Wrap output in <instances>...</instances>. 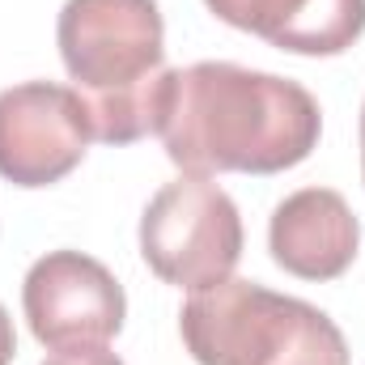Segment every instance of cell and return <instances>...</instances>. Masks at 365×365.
<instances>
[{"label":"cell","mask_w":365,"mask_h":365,"mask_svg":"<svg viewBox=\"0 0 365 365\" xmlns=\"http://www.w3.org/2000/svg\"><path fill=\"white\" fill-rule=\"evenodd\" d=\"M158 136L166 158L191 179L280 175L319 149L323 110L289 77L200 60L166 73Z\"/></svg>","instance_id":"6da1fadb"},{"label":"cell","mask_w":365,"mask_h":365,"mask_svg":"<svg viewBox=\"0 0 365 365\" xmlns=\"http://www.w3.org/2000/svg\"><path fill=\"white\" fill-rule=\"evenodd\" d=\"M56 43L90 110L93 140L136 145L158 132L170 73L158 0H64Z\"/></svg>","instance_id":"7a4b0ae2"},{"label":"cell","mask_w":365,"mask_h":365,"mask_svg":"<svg viewBox=\"0 0 365 365\" xmlns=\"http://www.w3.org/2000/svg\"><path fill=\"white\" fill-rule=\"evenodd\" d=\"M182 349L195 365H349V340L319 306L225 276L191 289L179 310Z\"/></svg>","instance_id":"3957f363"},{"label":"cell","mask_w":365,"mask_h":365,"mask_svg":"<svg viewBox=\"0 0 365 365\" xmlns=\"http://www.w3.org/2000/svg\"><path fill=\"white\" fill-rule=\"evenodd\" d=\"M238 204L208 179L166 182L140 212V255L149 272L175 289H204L234 276L242 259Z\"/></svg>","instance_id":"277c9868"},{"label":"cell","mask_w":365,"mask_h":365,"mask_svg":"<svg viewBox=\"0 0 365 365\" xmlns=\"http://www.w3.org/2000/svg\"><path fill=\"white\" fill-rule=\"evenodd\" d=\"M21 310L34 340L51 353L106 349L128 319L123 284L81 251H47L21 280Z\"/></svg>","instance_id":"5b68a950"},{"label":"cell","mask_w":365,"mask_h":365,"mask_svg":"<svg viewBox=\"0 0 365 365\" xmlns=\"http://www.w3.org/2000/svg\"><path fill=\"white\" fill-rule=\"evenodd\" d=\"M90 110L73 86L21 81L0 90V179L13 187H51L90 153Z\"/></svg>","instance_id":"8992f818"},{"label":"cell","mask_w":365,"mask_h":365,"mask_svg":"<svg viewBox=\"0 0 365 365\" xmlns=\"http://www.w3.org/2000/svg\"><path fill=\"white\" fill-rule=\"evenodd\" d=\"M361 221L331 187H302L284 195L268 221V251L276 268L297 280H336L353 268Z\"/></svg>","instance_id":"52a82bcc"},{"label":"cell","mask_w":365,"mask_h":365,"mask_svg":"<svg viewBox=\"0 0 365 365\" xmlns=\"http://www.w3.org/2000/svg\"><path fill=\"white\" fill-rule=\"evenodd\" d=\"M208 13L293 56H344L365 34V0H204Z\"/></svg>","instance_id":"ba28073f"},{"label":"cell","mask_w":365,"mask_h":365,"mask_svg":"<svg viewBox=\"0 0 365 365\" xmlns=\"http://www.w3.org/2000/svg\"><path fill=\"white\" fill-rule=\"evenodd\" d=\"M43 365H123V361L115 353H106V349H81V353H56Z\"/></svg>","instance_id":"9c48e42d"},{"label":"cell","mask_w":365,"mask_h":365,"mask_svg":"<svg viewBox=\"0 0 365 365\" xmlns=\"http://www.w3.org/2000/svg\"><path fill=\"white\" fill-rule=\"evenodd\" d=\"M13 357H17V331H13L9 310L0 306V365H13Z\"/></svg>","instance_id":"30bf717a"},{"label":"cell","mask_w":365,"mask_h":365,"mask_svg":"<svg viewBox=\"0 0 365 365\" xmlns=\"http://www.w3.org/2000/svg\"><path fill=\"white\" fill-rule=\"evenodd\" d=\"M361 179H365V102H361Z\"/></svg>","instance_id":"8fae6325"}]
</instances>
